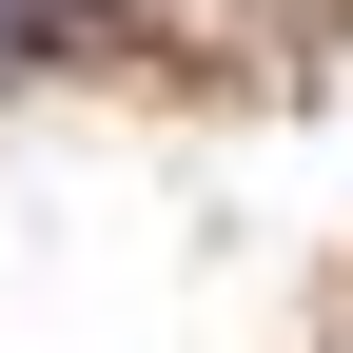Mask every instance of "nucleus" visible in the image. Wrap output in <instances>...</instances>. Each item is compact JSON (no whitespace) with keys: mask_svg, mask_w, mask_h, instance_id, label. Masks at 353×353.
I'll list each match as a JSON object with an SVG mask.
<instances>
[{"mask_svg":"<svg viewBox=\"0 0 353 353\" xmlns=\"http://www.w3.org/2000/svg\"><path fill=\"white\" fill-rule=\"evenodd\" d=\"M59 20H79V0H0V39H59Z\"/></svg>","mask_w":353,"mask_h":353,"instance_id":"nucleus-1","label":"nucleus"}]
</instances>
